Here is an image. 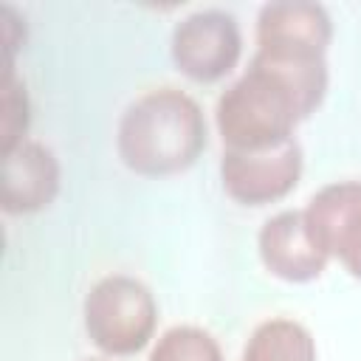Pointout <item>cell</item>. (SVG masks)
I'll list each match as a JSON object with an SVG mask.
<instances>
[{"mask_svg": "<svg viewBox=\"0 0 361 361\" xmlns=\"http://www.w3.org/2000/svg\"><path fill=\"white\" fill-rule=\"evenodd\" d=\"M327 93L324 59L254 54L248 71L228 85L214 107L223 149H268L319 110Z\"/></svg>", "mask_w": 361, "mask_h": 361, "instance_id": "obj_1", "label": "cell"}, {"mask_svg": "<svg viewBox=\"0 0 361 361\" xmlns=\"http://www.w3.org/2000/svg\"><path fill=\"white\" fill-rule=\"evenodd\" d=\"M209 144L200 104L178 87H155L127 104L118 118L121 164L144 178L186 172Z\"/></svg>", "mask_w": 361, "mask_h": 361, "instance_id": "obj_2", "label": "cell"}, {"mask_svg": "<svg viewBox=\"0 0 361 361\" xmlns=\"http://www.w3.org/2000/svg\"><path fill=\"white\" fill-rule=\"evenodd\" d=\"M85 330L107 355H135L149 344L158 324L152 290L127 274L102 276L85 296Z\"/></svg>", "mask_w": 361, "mask_h": 361, "instance_id": "obj_3", "label": "cell"}, {"mask_svg": "<svg viewBox=\"0 0 361 361\" xmlns=\"http://www.w3.org/2000/svg\"><path fill=\"white\" fill-rule=\"evenodd\" d=\"M175 68L192 82H217L231 73L243 54V34L234 14L223 8H200L183 17L169 45Z\"/></svg>", "mask_w": 361, "mask_h": 361, "instance_id": "obj_4", "label": "cell"}, {"mask_svg": "<svg viewBox=\"0 0 361 361\" xmlns=\"http://www.w3.org/2000/svg\"><path fill=\"white\" fill-rule=\"evenodd\" d=\"M302 147L288 138L268 149H223L220 180L223 192L240 206H268L288 197L302 178Z\"/></svg>", "mask_w": 361, "mask_h": 361, "instance_id": "obj_5", "label": "cell"}, {"mask_svg": "<svg viewBox=\"0 0 361 361\" xmlns=\"http://www.w3.org/2000/svg\"><path fill=\"white\" fill-rule=\"evenodd\" d=\"M316 245L336 257L353 279H361V180L322 186L305 209Z\"/></svg>", "mask_w": 361, "mask_h": 361, "instance_id": "obj_6", "label": "cell"}, {"mask_svg": "<svg viewBox=\"0 0 361 361\" xmlns=\"http://www.w3.org/2000/svg\"><path fill=\"white\" fill-rule=\"evenodd\" d=\"M333 20L324 6L307 0L265 3L257 14V51L293 59H324Z\"/></svg>", "mask_w": 361, "mask_h": 361, "instance_id": "obj_7", "label": "cell"}, {"mask_svg": "<svg viewBox=\"0 0 361 361\" xmlns=\"http://www.w3.org/2000/svg\"><path fill=\"white\" fill-rule=\"evenodd\" d=\"M259 259L268 274L285 282H313L327 268V254L307 231L305 212L285 209L268 217L257 237Z\"/></svg>", "mask_w": 361, "mask_h": 361, "instance_id": "obj_8", "label": "cell"}, {"mask_svg": "<svg viewBox=\"0 0 361 361\" xmlns=\"http://www.w3.org/2000/svg\"><path fill=\"white\" fill-rule=\"evenodd\" d=\"M59 192V161L39 141H20L3 152V209L31 214L48 209Z\"/></svg>", "mask_w": 361, "mask_h": 361, "instance_id": "obj_9", "label": "cell"}, {"mask_svg": "<svg viewBox=\"0 0 361 361\" xmlns=\"http://www.w3.org/2000/svg\"><path fill=\"white\" fill-rule=\"evenodd\" d=\"M240 361H316V341L296 319H265L248 336Z\"/></svg>", "mask_w": 361, "mask_h": 361, "instance_id": "obj_10", "label": "cell"}, {"mask_svg": "<svg viewBox=\"0 0 361 361\" xmlns=\"http://www.w3.org/2000/svg\"><path fill=\"white\" fill-rule=\"evenodd\" d=\"M147 361H223V353L203 327L175 324L155 341Z\"/></svg>", "mask_w": 361, "mask_h": 361, "instance_id": "obj_11", "label": "cell"}, {"mask_svg": "<svg viewBox=\"0 0 361 361\" xmlns=\"http://www.w3.org/2000/svg\"><path fill=\"white\" fill-rule=\"evenodd\" d=\"M28 127V99H25V85H20L14 79V73L8 71L6 76V138H3V152L14 149L23 138Z\"/></svg>", "mask_w": 361, "mask_h": 361, "instance_id": "obj_12", "label": "cell"}, {"mask_svg": "<svg viewBox=\"0 0 361 361\" xmlns=\"http://www.w3.org/2000/svg\"><path fill=\"white\" fill-rule=\"evenodd\" d=\"M87 361H102V358H87Z\"/></svg>", "mask_w": 361, "mask_h": 361, "instance_id": "obj_13", "label": "cell"}]
</instances>
